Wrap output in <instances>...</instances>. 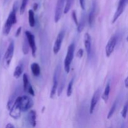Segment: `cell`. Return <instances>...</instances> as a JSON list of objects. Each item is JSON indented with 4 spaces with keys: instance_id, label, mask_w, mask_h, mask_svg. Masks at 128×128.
<instances>
[{
    "instance_id": "1",
    "label": "cell",
    "mask_w": 128,
    "mask_h": 128,
    "mask_svg": "<svg viewBox=\"0 0 128 128\" xmlns=\"http://www.w3.org/2000/svg\"><path fill=\"white\" fill-rule=\"evenodd\" d=\"M18 5L16 3L14 4L13 8H12V11L9 14L7 20H6V22L3 27V30H2V33L5 36H8L9 33L11 31V29L14 24L17 22V18H16V12H17Z\"/></svg>"
},
{
    "instance_id": "2",
    "label": "cell",
    "mask_w": 128,
    "mask_h": 128,
    "mask_svg": "<svg viewBox=\"0 0 128 128\" xmlns=\"http://www.w3.org/2000/svg\"><path fill=\"white\" fill-rule=\"evenodd\" d=\"M74 48V44L73 43L71 44L68 46V48L67 54H66V58H65L64 62V71H66V73L70 72L71 62H72V60H73Z\"/></svg>"
},
{
    "instance_id": "3",
    "label": "cell",
    "mask_w": 128,
    "mask_h": 128,
    "mask_svg": "<svg viewBox=\"0 0 128 128\" xmlns=\"http://www.w3.org/2000/svg\"><path fill=\"white\" fill-rule=\"evenodd\" d=\"M14 51V44L13 41H11L9 44L4 54V56L3 63L4 67L5 68H8L10 66L12 56H13Z\"/></svg>"
},
{
    "instance_id": "4",
    "label": "cell",
    "mask_w": 128,
    "mask_h": 128,
    "mask_svg": "<svg viewBox=\"0 0 128 128\" xmlns=\"http://www.w3.org/2000/svg\"><path fill=\"white\" fill-rule=\"evenodd\" d=\"M19 99H20V107L22 112H26L28 111L33 106V101L31 98L28 97V96H19Z\"/></svg>"
},
{
    "instance_id": "5",
    "label": "cell",
    "mask_w": 128,
    "mask_h": 128,
    "mask_svg": "<svg viewBox=\"0 0 128 128\" xmlns=\"http://www.w3.org/2000/svg\"><path fill=\"white\" fill-rule=\"evenodd\" d=\"M21 112H22V111H21V107H20V99H19L18 96V97L16 98L13 106L10 110V115L11 118H12L14 120H18L21 116Z\"/></svg>"
},
{
    "instance_id": "6",
    "label": "cell",
    "mask_w": 128,
    "mask_h": 128,
    "mask_svg": "<svg viewBox=\"0 0 128 128\" xmlns=\"http://www.w3.org/2000/svg\"><path fill=\"white\" fill-rule=\"evenodd\" d=\"M25 36H26V39H27L29 46H30V48H31V52H32V56H33V57H35L37 48H36L34 36L30 31H25Z\"/></svg>"
},
{
    "instance_id": "7",
    "label": "cell",
    "mask_w": 128,
    "mask_h": 128,
    "mask_svg": "<svg viewBox=\"0 0 128 128\" xmlns=\"http://www.w3.org/2000/svg\"><path fill=\"white\" fill-rule=\"evenodd\" d=\"M118 42V36L116 35L112 36L108 42L107 45L106 46V55L108 58L110 57L111 54L114 50L115 47Z\"/></svg>"
},
{
    "instance_id": "8",
    "label": "cell",
    "mask_w": 128,
    "mask_h": 128,
    "mask_svg": "<svg viewBox=\"0 0 128 128\" xmlns=\"http://www.w3.org/2000/svg\"><path fill=\"white\" fill-rule=\"evenodd\" d=\"M66 0H58L54 14V21L58 22L61 18L64 11V5Z\"/></svg>"
},
{
    "instance_id": "9",
    "label": "cell",
    "mask_w": 128,
    "mask_h": 128,
    "mask_svg": "<svg viewBox=\"0 0 128 128\" xmlns=\"http://www.w3.org/2000/svg\"><path fill=\"white\" fill-rule=\"evenodd\" d=\"M60 68L59 66L56 68V70L54 71L53 76V80H52V88H51V94H50V98H54L55 94H56V91L58 89V79H59V74H60Z\"/></svg>"
},
{
    "instance_id": "10",
    "label": "cell",
    "mask_w": 128,
    "mask_h": 128,
    "mask_svg": "<svg viewBox=\"0 0 128 128\" xmlns=\"http://www.w3.org/2000/svg\"><path fill=\"white\" fill-rule=\"evenodd\" d=\"M64 31H60L58 34L56 41H55L54 44L53 46V52L55 54H57L59 52V51H60V49H61L62 41H63L64 38Z\"/></svg>"
},
{
    "instance_id": "11",
    "label": "cell",
    "mask_w": 128,
    "mask_h": 128,
    "mask_svg": "<svg viewBox=\"0 0 128 128\" xmlns=\"http://www.w3.org/2000/svg\"><path fill=\"white\" fill-rule=\"evenodd\" d=\"M126 2H127V0H120L117 10H116V12L114 13L113 18H112V23H114L117 21L118 19L120 17V16L122 14L124 10L125 6H126Z\"/></svg>"
},
{
    "instance_id": "12",
    "label": "cell",
    "mask_w": 128,
    "mask_h": 128,
    "mask_svg": "<svg viewBox=\"0 0 128 128\" xmlns=\"http://www.w3.org/2000/svg\"><path fill=\"white\" fill-rule=\"evenodd\" d=\"M100 94H101V90L100 89H98V90L95 91L93 96H92L90 108V113L91 114H92L93 113L94 111L95 110V108H96V105H97L98 102L100 98Z\"/></svg>"
},
{
    "instance_id": "13",
    "label": "cell",
    "mask_w": 128,
    "mask_h": 128,
    "mask_svg": "<svg viewBox=\"0 0 128 128\" xmlns=\"http://www.w3.org/2000/svg\"><path fill=\"white\" fill-rule=\"evenodd\" d=\"M84 43L85 49L88 58L91 57L92 52V44H91V38L90 34L86 33L84 36Z\"/></svg>"
},
{
    "instance_id": "14",
    "label": "cell",
    "mask_w": 128,
    "mask_h": 128,
    "mask_svg": "<svg viewBox=\"0 0 128 128\" xmlns=\"http://www.w3.org/2000/svg\"><path fill=\"white\" fill-rule=\"evenodd\" d=\"M27 120L29 124L32 128H35L36 126V112L34 110H31L28 114Z\"/></svg>"
},
{
    "instance_id": "15",
    "label": "cell",
    "mask_w": 128,
    "mask_h": 128,
    "mask_svg": "<svg viewBox=\"0 0 128 128\" xmlns=\"http://www.w3.org/2000/svg\"><path fill=\"white\" fill-rule=\"evenodd\" d=\"M95 11H96V5L94 3L93 5H92V8H91V11H90V12L89 13L88 16V22L90 27H91V26H92V24H93L95 16Z\"/></svg>"
},
{
    "instance_id": "16",
    "label": "cell",
    "mask_w": 128,
    "mask_h": 128,
    "mask_svg": "<svg viewBox=\"0 0 128 128\" xmlns=\"http://www.w3.org/2000/svg\"><path fill=\"white\" fill-rule=\"evenodd\" d=\"M31 70L32 71V74L34 76H40L41 73V68L40 66L37 62H33L31 65Z\"/></svg>"
},
{
    "instance_id": "17",
    "label": "cell",
    "mask_w": 128,
    "mask_h": 128,
    "mask_svg": "<svg viewBox=\"0 0 128 128\" xmlns=\"http://www.w3.org/2000/svg\"><path fill=\"white\" fill-rule=\"evenodd\" d=\"M110 91H111V85L110 83H108L106 85V88H105L103 94L102 95V99L104 102H107L109 100V96H110Z\"/></svg>"
},
{
    "instance_id": "18",
    "label": "cell",
    "mask_w": 128,
    "mask_h": 128,
    "mask_svg": "<svg viewBox=\"0 0 128 128\" xmlns=\"http://www.w3.org/2000/svg\"><path fill=\"white\" fill-rule=\"evenodd\" d=\"M28 22L31 27L32 28L35 26L34 13L33 10H30L28 11Z\"/></svg>"
},
{
    "instance_id": "19",
    "label": "cell",
    "mask_w": 128,
    "mask_h": 128,
    "mask_svg": "<svg viewBox=\"0 0 128 128\" xmlns=\"http://www.w3.org/2000/svg\"><path fill=\"white\" fill-rule=\"evenodd\" d=\"M23 71V66L22 64H19L15 68L13 72V76L16 79H18L21 76Z\"/></svg>"
},
{
    "instance_id": "20",
    "label": "cell",
    "mask_w": 128,
    "mask_h": 128,
    "mask_svg": "<svg viewBox=\"0 0 128 128\" xmlns=\"http://www.w3.org/2000/svg\"><path fill=\"white\" fill-rule=\"evenodd\" d=\"M22 82H23V90L25 92H28V88L30 87V82H29V78L27 74L24 73L22 76Z\"/></svg>"
},
{
    "instance_id": "21",
    "label": "cell",
    "mask_w": 128,
    "mask_h": 128,
    "mask_svg": "<svg viewBox=\"0 0 128 128\" xmlns=\"http://www.w3.org/2000/svg\"><path fill=\"white\" fill-rule=\"evenodd\" d=\"M117 104H118V101H117V100H116V101L114 102L113 104L112 105V106H111L110 111H109L108 114L107 118L108 119V120H110V119L111 118L112 116H113L114 113L115 111H116V108H117Z\"/></svg>"
},
{
    "instance_id": "22",
    "label": "cell",
    "mask_w": 128,
    "mask_h": 128,
    "mask_svg": "<svg viewBox=\"0 0 128 128\" xmlns=\"http://www.w3.org/2000/svg\"><path fill=\"white\" fill-rule=\"evenodd\" d=\"M74 0H66V5L64 6V8L63 12L64 14H67L68 12L70 11V9L72 7V3H73Z\"/></svg>"
},
{
    "instance_id": "23",
    "label": "cell",
    "mask_w": 128,
    "mask_h": 128,
    "mask_svg": "<svg viewBox=\"0 0 128 128\" xmlns=\"http://www.w3.org/2000/svg\"><path fill=\"white\" fill-rule=\"evenodd\" d=\"M74 83V78L71 79V81H70L68 84V86L67 88V92H66V94H67L68 97H70L72 94V86H73Z\"/></svg>"
},
{
    "instance_id": "24",
    "label": "cell",
    "mask_w": 128,
    "mask_h": 128,
    "mask_svg": "<svg viewBox=\"0 0 128 128\" xmlns=\"http://www.w3.org/2000/svg\"><path fill=\"white\" fill-rule=\"evenodd\" d=\"M29 44L28 42V40L26 38L24 39L23 41V44H22V52H23L24 54H27L29 52Z\"/></svg>"
},
{
    "instance_id": "25",
    "label": "cell",
    "mask_w": 128,
    "mask_h": 128,
    "mask_svg": "<svg viewBox=\"0 0 128 128\" xmlns=\"http://www.w3.org/2000/svg\"><path fill=\"white\" fill-rule=\"evenodd\" d=\"M85 26V16H82L81 20L80 21V23L78 25V31L79 32H81L83 30L84 27Z\"/></svg>"
},
{
    "instance_id": "26",
    "label": "cell",
    "mask_w": 128,
    "mask_h": 128,
    "mask_svg": "<svg viewBox=\"0 0 128 128\" xmlns=\"http://www.w3.org/2000/svg\"><path fill=\"white\" fill-rule=\"evenodd\" d=\"M28 2V0H22L21 6H20V12L21 14H22L24 12L26 6H27Z\"/></svg>"
},
{
    "instance_id": "27",
    "label": "cell",
    "mask_w": 128,
    "mask_h": 128,
    "mask_svg": "<svg viewBox=\"0 0 128 128\" xmlns=\"http://www.w3.org/2000/svg\"><path fill=\"white\" fill-rule=\"evenodd\" d=\"M128 112V101L126 102V104L124 106L123 109H122V111H121V115H122V117L124 119H125L127 116Z\"/></svg>"
},
{
    "instance_id": "28",
    "label": "cell",
    "mask_w": 128,
    "mask_h": 128,
    "mask_svg": "<svg viewBox=\"0 0 128 128\" xmlns=\"http://www.w3.org/2000/svg\"><path fill=\"white\" fill-rule=\"evenodd\" d=\"M72 20H73V21L74 22V23L76 24V26H78V25L79 24V21H78V17H77V14H76V11H72Z\"/></svg>"
},
{
    "instance_id": "29",
    "label": "cell",
    "mask_w": 128,
    "mask_h": 128,
    "mask_svg": "<svg viewBox=\"0 0 128 128\" xmlns=\"http://www.w3.org/2000/svg\"><path fill=\"white\" fill-rule=\"evenodd\" d=\"M28 93L30 94V95H31V96H34L35 94H34V91L33 90V88H32V86L31 85H30V87L28 88Z\"/></svg>"
},
{
    "instance_id": "30",
    "label": "cell",
    "mask_w": 128,
    "mask_h": 128,
    "mask_svg": "<svg viewBox=\"0 0 128 128\" xmlns=\"http://www.w3.org/2000/svg\"><path fill=\"white\" fill-rule=\"evenodd\" d=\"M83 50L82 49H80L77 52V56L78 58H81L82 57V56H83Z\"/></svg>"
},
{
    "instance_id": "31",
    "label": "cell",
    "mask_w": 128,
    "mask_h": 128,
    "mask_svg": "<svg viewBox=\"0 0 128 128\" xmlns=\"http://www.w3.org/2000/svg\"><path fill=\"white\" fill-rule=\"evenodd\" d=\"M80 6H81V8L82 10H85V1L84 0H80Z\"/></svg>"
},
{
    "instance_id": "32",
    "label": "cell",
    "mask_w": 128,
    "mask_h": 128,
    "mask_svg": "<svg viewBox=\"0 0 128 128\" xmlns=\"http://www.w3.org/2000/svg\"><path fill=\"white\" fill-rule=\"evenodd\" d=\"M21 27H19L17 29V31L16 32V34H15V36L16 37H18L20 36V34H21Z\"/></svg>"
},
{
    "instance_id": "33",
    "label": "cell",
    "mask_w": 128,
    "mask_h": 128,
    "mask_svg": "<svg viewBox=\"0 0 128 128\" xmlns=\"http://www.w3.org/2000/svg\"><path fill=\"white\" fill-rule=\"evenodd\" d=\"M5 128H14V126L13 124H12L11 123H8L6 124Z\"/></svg>"
},
{
    "instance_id": "34",
    "label": "cell",
    "mask_w": 128,
    "mask_h": 128,
    "mask_svg": "<svg viewBox=\"0 0 128 128\" xmlns=\"http://www.w3.org/2000/svg\"><path fill=\"white\" fill-rule=\"evenodd\" d=\"M124 84H125V86H126V88H128V77L126 78V80H125Z\"/></svg>"
},
{
    "instance_id": "35",
    "label": "cell",
    "mask_w": 128,
    "mask_h": 128,
    "mask_svg": "<svg viewBox=\"0 0 128 128\" xmlns=\"http://www.w3.org/2000/svg\"><path fill=\"white\" fill-rule=\"evenodd\" d=\"M37 7H38V4H34V10H36V9H37Z\"/></svg>"
},
{
    "instance_id": "36",
    "label": "cell",
    "mask_w": 128,
    "mask_h": 128,
    "mask_svg": "<svg viewBox=\"0 0 128 128\" xmlns=\"http://www.w3.org/2000/svg\"><path fill=\"white\" fill-rule=\"evenodd\" d=\"M127 41H128V37H127Z\"/></svg>"
},
{
    "instance_id": "37",
    "label": "cell",
    "mask_w": 128,
    "mask_h": 128,
    "mask_svg": "<svg viewBox=\"0 0 128 128\" xmlns=\"http://www.w3.org/2000/svg\"><path fill=\"white\" fill-rule=\"evenodd\" d=\"M121 128H124V127H123V126H122V127H121Z\"/></svg>"
},
{
    "instance_id": "38",
    "label": "cell",
    "mask_w": 128,
    "mask_h": 128,
    "mask_svg": "<svg viewBox=\"0 0 128 128\" xmlns=\"http://www.w3.org/2000/svg\"></svg>"
}]
</instances>
